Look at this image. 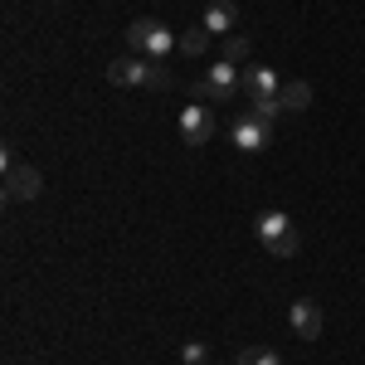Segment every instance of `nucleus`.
<instances>
[{
    "mask_svg": "<svg viewBox=\"0 0 365 365\" xmlns=\"http://www.w3.org/2000/svg\"><path fill=\"white\" fill-rule=\"evenodd\" d=\"M39 190H44V175H39L34 166H10L5 170V200H10V205L39 200Z\"/></svg>",
    "mask_w": 365,
    "mask_h": 365,
    "instance_id": "7",
    "label": "nucleus"
},
{
    "mask_svg": "<svg viewBox=\"0 0 365 365\" xmlns=\"http://www.w3.org/2000/svg\"><path fill=\"white\" fill-rule=\"evenodd\" d=\"M287 322H292V331L302 341H317L322 336V307L312 302V297H297L292 307H287Z\"/></svg>",
    "mask_w": 365,
    "mask_h": 365,
    "instance_id": "8",
    "label": "nucleus"
},
{
    "mask_svg": "<svg viewBox=\"0 0 365 365\" xmlns=\"http://www.w3.org/2000/svg\"><path fill=\"white\" fill-rule=\"evenodd\" d=\"M229 141L239 146V151H263L268 141H273V122H263V117H253V113H244L234 127H229Z\"/></svg>",
    "mask_w": 365,
    "mask_h": 365,
    "instance_id": "5",
    "label": "nucleus"
},
{
    "mask_svg": "<svg viewBox=\"0 0 365 365\" xmlns=\"http://www.w3.org/2000/svg\"><path fill=\"white\" fill-rule=\"evenodd\" d=\"M249 113H253V117H263V122H278V117H282V103H278V98H253Z\"/></svg>",
    "mask_w": 365,
    "mask_h": 365,
    "instance_id": "15",
    "label": "nucleus"
},
{
    "mask_svg": "<svg viewBox=\"0 0 365 365\" xmlns=\"http://www.w3.org/2000/svg\"><path fill=\"white\" fill-rule=\"evenodd\" d=\"M210 39H215V34H210L205 25H195V29H185V34H180V44H175V49H180L185 58H195V54H205V49H210Z\"/></svg>",
    "mask_w": 365,
    "mask_h": 365,
    "instance_id": "12",
    "label": "nucleus"
},
{
    "mask_svg": "<svg viewBox=\"0 0 365 365\" xmlns=\"http://www.w3.org/2000/svg\"><path fill=\"white\" fill-rule=\"evenodd\" d=\"M278 88H282V78L268 63H249V68H244V93H249V103L253 98H278Z\"/></svg>",
    "mask_w": 365,
    "mask_h": 365,
    "instance_id": "10",
    "label": "nucleus"
},
{
    "mask_svg": "<svg viewBox=\"0 0 365 365\" xmlns=\"http://www.w3.org/2000/svg\"><path fill=\"white\" fill-rule=\"evenodd\" d=\"M278 103H282V113H307V103H312V83H302V78L282 83V88H278Z\"/></svg>",
    "mask_w": 365,
    "mask_h": 365,
    "instance_id": "11",
    "label": "nucleus"
},
{
    "mask_svg": "<svg viewBox=\"0 0 365 365\" xmlns=\"http://www.w3.org/2000/svg\"><path fill=\"white\" fill-rule=\"evenodd\" d=\"M180 137H185V146H205V141L215 137V113H210V103L180 108Z\"/></svg>",
    "mask_w": 365,
    "mask_h": 365,
    "instance_id": "6",
    "label": "nucleus"
},
{
    "mask_svg": "<svg viewBox=\"0 0 365 365\" xmlns=\"http://www.w3.org/2000/svg\"><path fill=\"white\" fill-rule=\"evenodd\" d=\"M253 234H258L263 249H273L278 258H292V253L302 249V234H297V225H292L282 210H263V215L253 220Z\"/></svg>",
    "mask_w": 365,
    "mask_h": 365,
    "instance_id": "3",
    "label": "nucleus"
},
{
    "mask_svg": "<svg viewBox=\"0 0 365 365\" xmlns=\"http://www.w3.org/2000/svg\"><path fill=\"white\" fill-rule=\"evenodd\" d=\"M210 361V346H205V341H185V346H180V365H205Z\"/></svg>",
    "mask_w": 365,
    "mask_h": 365,
    "instance_id": "16",
    "label": "nucleus"
},
{
    "mask_svg": "<svg viewBox=\"0 0 365 365\" xmlns=\"http://www.w3.org/2000/svg\"><path fill=\"white\" fill-rule=\"evenodd\" d=\"M108 83H117V88H170V73H166V63H156V58L127 54V58H113L108 63Z\"/></svg>",
    "mask_w": 365,
    "mask_h": 365,
    "instance_id": "1",
    "label": "nucleus"
},
{
    "mask_svg": "<svg viewBox=\"0 0 365 365\" xmlns=\"http://www.w3.org/2000/svg\"><path fill=\"white\" fill-rule=\"evenodd\" d=\"M244 93V68L239 63H229V58H220L205 78L195 83V103H210V108H229L234 98Z\"/></svg>",
    "mask_w": 365,
    "mask_h": 365,
    "instance_id": "2",
    "label": "nucleus"
},
{
    "mask_svg": "<svg viewBox=\"0 0 365 365\" xmlns=\"http://www.w3.org/2000/svg\"><path fill=\"white\" fill-rule=\"evenodd\" d=\"M239 365H282V356L273 346H244L239 351Z\"/></svg>",
    "mask_w": 365,
    "mask_h": 365,
    "instance_id": "13",
    "label": "nucleus"
},
{
    "mask_svg": "<svg viewBox=\"0 0 365 365\" xmlns=\"http://www.w3.org/2000/svg\"><path fill=\"white\" fill-rule=\"evenodd\" d=\"M249 54H253L249 39H244V34H229V39H225V54H220V58H229V63H249Z\"/></svg>",
    "mask_w": 365,
    "mask_h": 365,
    "instance_id": "14",
    "label": "nucleus"
},
{
    "mask_svg": "<svg viewBox=\"0 0 365 365\" xmlns=\"http://www.w3.org/2000/svg\"><path fill=\"white\" fill-rule=\"evenodd\" d=\"M200 25L210 29L215 39H229V29L239 25V5H234V0H210V5H205V20H200Z\"/></svg>",
    "mask_w": 365,
    "mask_h": 365,
    "instance_id": "9",
    "label": "nucleus"
},
{
    "mask_svg": "<svg viewBox=\"0 0 365 365\" xmlns=\"http://www.w3.org/2000/svg\"><path fill=\"white\" fill-rule=\"evenodd\" d=\"M127 44H132V54L166 63V54L180 44V34H170L161 20H132V25H127Z\"/></svg>",
    "mask_w": 365,
    "mask_h": 365,
    "instance_id": "4",
    "label": "nucleus"
}]
</instances>
